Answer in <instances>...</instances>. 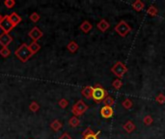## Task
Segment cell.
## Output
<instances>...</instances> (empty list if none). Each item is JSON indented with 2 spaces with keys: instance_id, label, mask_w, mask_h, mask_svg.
Wrapping results in <instances>:
<instances>
[{
  "instance_id": "cell-1",
  "label": "cell",
  "mask_w": 165,
  "mask_h": 139,
  "mask_svg": "<svg viewBox=\"0 0 165 139\" xmlns=\"http://www.w3.org/2000/svg\"><path fill=\"white\" fill-rule=\"evenodd\" d=\"M16 56L23 63L27 62L31 57H32L33 53L31 52L30 48H29V46L26 45V44H22L20 46L15 52Z\"/></svg>"
},
{
  "instance_id": "cell-2",
  "label": "cell",
  "mask_w": 165,
  "mask_h": 139,
  "mask_svg": "<svg viewBox=\"0 0 165 139\" xmlns=\"http://www.w3.org/2000/svg\"><path fill=\"white\" fill-rule=\"evenodd\" d=\"M108 96V92L104 89L99 84H97L94 87V92H93V100L97 103H100L104 102V100Z\"/></svg>"
},
{
  "instance_id": "cell-3",
  "label": "cell",
  "mask_w": 165,
  "mask_h": 139,
  "mask_svg": "<svg viewBox=\"0 0 165 139\" xmlns=\"http://www.w3.org/2000/svg\"><path fill=\"white\" fill-rule=\"evenodd\" d=\"M114 30L116 31V33L118 35H120L121 37L125 38L127 37L131 31V27L130 25L125 20H121L119 21V23L114 27Z\"/></svg>"
},
{
  "instance_id": "cell-4",
  "label": "cell",
  "mask_w": 165,
  "mask_h": 139,
  "mask_svg": "<svg viewBox=\"0 0 165 139\" xmlns=\"http://www.w3.org/2000/svg\"><path fill=\"white\" fill-rule=\"evenodd\" d=\"M111 72L114 73L119 79H121L124 76H125V73L128 72V67L124 65L123 62L118 61L114 64V66L111 68Z\"/></svg>"
},
{
  "instance_id": "cell-5",
  "label": "cell",
  "mask_w": 165,
  "mask_h": 139,
  "mask_svg": "<svg viewBox=\"0 0 165 139\" xmlns=\"http://www.w3.org/2000/svg\"><path fill=\"white\" fill-rule=\"evenodd\" d=\"M88 109V105L83 102V101H78L74 106H73V108H71V112H73V114L75 116H80L82 115L84 112H86Z\"/></svg>"
},
{
  "instance_id": "cell-6",
  "label": "cell",
  "mask_w": 165,
  "mask_h": 139,
  "mask_svg": "<svg viewBox=\"0 0 165 139\" xmlns=\"http://www.w3.org/2000/svg\"><path fill=\"white\" fill-rule=\"evenodd\" d=\"M15 26L11 22V20L9 19V16L3 17V19L0 21V28L3 30V33H8L11 31Z\"/></svg>"
},
{
  "instance_id": "cell-7",
  "label": "cell",
  "mask_w": 165,
  "mask_h": 139,
  "mask_svg": "<svg viewBox=\"0 0 165 139\" xmlns=\"http://www.w3.org/2000/svg\"><path fill=\"white\" fill-rule=\"evenodd\" d=\"M43 35H44L43 32L41 31V29L39 27H37V26L33 27L28 33V36L33 40V42H37L39 39H41L43 37Z\"/></svg>"
},
{
  "instance_id": "cell-8",
  "label": "cell",
  "mask_w": 165,
  "mask_h": 139,
  "mask_svg": "<svg viewBox=\"0 0 165 139\" xmlns=\"http://www.w3.org/2000/svg\"><path fill=\"white\" fill-rule=\"evenodd\" d=\"M13 42L12 36L8 33H2L0 35V45L3 47H8V46Z\"/></svg>"
},
{
  "instance_id": "cell-9",
  "label": "cell",
  "mask_w": 165,
  "mask_h": 139,
  "mask_svg": "<svg viewBox=\"0 0 165 139\" xmlns=\"http://www.w3.org/2000/svg\"><path fill=\"white\" fill-rule=\"evenodd\" d=\"M114 114V111H113V108L111 106H104L101 109H100V115L104 117L105 119H108V118H111Z\"/></svg>"
},
{
  "instance_id": "cell-10",
  "label": "cell",
  "mask_w": 165,
  "mask_h": 139,
  "mask_svg": "<svg viewBox=\"0 0 165 139\" xmlns=\"http://www.w3.org/2000/svg\"><path fill=\"white\" fill-rule=\"evenodd\" d=\"M97 27H98V29H99L100 32L104 33V32L110 27V23L108 22L106 19H101L99 22L97 24Z\"/></svg>"
},
{
  "instance_id": "cell-11",
  "label": "cell",
  "mask_w": 165,
  "mask_h": 139,
  "mask_svg": "<svg viewBox=\"0 0 165 139\" xmlns=\"http://www.w3.org/2000/svg\"><path fill=\"white\" fill-rule=\"evenodd\" d=\"M79 28H80V30H81L82 32H84V33L87 34V33H89V32L93 29V25H92V23L90 22V21L84 20L83 22L80 24Z\"/></svg>"
},
{
  "instance_id": "cell-12",
  "label": "cell",
  "mask_w": 165,
  "mask_h": 139,
  "mask_svg": "<svg viewBox=\"0 0 165 139\" xmlns=\"http://www.w3.org/2000/svg\"><path fill=\"white\" fill-rule=\"evenodd\" d=\"M93 92H94V87L92 86H86L82 90V96L86 99H93Z\"/></svg>"
},
{
  "instance_id": "cell-13",
  "label": "cell",
  "mask_w": 165,
  "mask_h": 139,
  "mask_svg": "<svg viewBox=\"0 0 165 139\" xmlns=\"http://www.w3.org/2000/svg\"><path fill=\"white\" fill-rule=\"evenodd\" d=\"M135 127H135L134 123H133L132 121H127L123 126V129L125 130V132H127L128 133H131L133 131L135 130Z\"/></svg>"
},
{
  "instance_id": "cell-14",
  "label": "cell",
  "mask_w": 165,
  "mask_h": 139,
  "mask_svg": "<svg viewBox=\"0 0 165 139\" xmlns=\"http://www.w3.org/2000/svg\"><path fill=\"white\" fill-rule=\"evenodd\" d=\"M9 19L11 20V22L13 23L14 26H17L20 21H22V17H20L17 13H12L9 16Z\"/></svg>"
},
{
  "instance_id": "cell-15",
  "label": "cell",
  "mask_w": 165,
  "mask_h": 139,
  "mask_svg": "<svg viewBox=\"0 0 165 139\" xmlns=\"http://www.w3.org/2000/svg\"><path fill=\"white\" fill-rule=\"evenodd\" d=\"M67 48H68V50H69L70 52H71V53H75V52H76V51L78 50L79 46H78L77 42H75V41H71V42H70L69 44H68Z\"/></svg>"
},
{
  "instance_id": "cell-16",
  "label": "cell",
  "mask_w": 165,
  "mask_h": 139,
  "mask_svg": "<svg viewBox=\"0 0 165 139\" xmlns=\"http://www.w3.org/2000/svg\"><path fill=\"white\" fill-rule=\"evenodd\" d=\"M132 8L134 9L136 12H141V11L145 8V4H144V2H142L141 0H136L135 2L132 3Z\"/></svg>"
},
{
  "instance_id": "cell-17",
  "label": "cell",
  "mask_w": 165,
  "mask_h": 139,
  "mask_svg": "<svg viewBox=\"0 0 165 139\" xmlns=\"http://www.w3.org/2000/svg\"><path fill=\"white\" fill-rule=\"evenodd\" d=\"M147 14L151 17H156L158 14V10L156 6L151 5L148 9H147Z\"/></svg>"
},
{
  "instance_id": "cell-18",
  "label": "cell",
  "mask_w": 165,
  "mask_h": 139,
  "mask_svg": "<svg viewBox=\"0 0 165 139\" xmlns=\"http://www.w3.org/2000/svg\"><path fill=\"white\" fill-rule=\"evenodd\" d=\"M50 127H51V130H53L54 132H58L62 127V123L59 120H54L50 124Z\"/></svg>"
},
{
  "instance_id": "cell-19",
  "label": "cell",
  "mask_w": 165,
  "mask_h": 139,
  "mask_svg": "<svg viewBox=\"0 0 165 139\" xmlns=\"http://www.w3.org/2000/svg\"><path fill=\"white\" fill-rule=\"evenodd\" d=\"M29 48H30L31 52H32L33 54H35V53H37L41 49V46L38 44L37 42H33L32 44L29 45Z\"/></svg>"
},
{
  "instance_id": "cell-20",
  "label": "cell",
  "mask_w": 165,
  "mask_h": 139,
  "mask_svg": "<svg viewBox=\"0 0 165 139\" xmlns=\"http://www.w3.org/2000/svg\"><path fill=\"white\" fill-rule=\"evenodd\" d=\"M69 124H70V126L71 127H76L79 126L80 121H79V119L77 118L76 116H73V117H71V118L69 120Z\"/></svg>"
},
{
  "instance_id": "cell-21",
  "label": "cell",
  "mask_w": 165,
  "mask_h": 139,
  "mask_svg": "<svg viewBox=\"0 0 165 139\" xmlns=\"http://www.w3.org/2000/svg\"><path fill=\"white\" fill-rule=\"evenodd\" d=\"M104 103L105 106H111L112 107V106L115 104V101L112 97H110V96H107V97L104 100Z\"/></svg>"
},
{
  "instance_id": "cell-22",
  "label": "cell",
  "mask_w": 165,
  "mask_h": 139,
  "mask_svg": "<svg viewBox=\"0 0 165 139\" xmlns=\"http://www.w3.org/2000/svg\"><path fill=\"white\" fill-rule=\"evenodd\" d=\"M112 86L115 90H120L122 88V86H123V82H122L121 79L116 78V79H114V81L112 82Z\"/></svg>"
},
{
  "instance_id": "cell-23",
  "label": "cell",
  "mask_w": 165,
  "mask_h": 139,
  "mask_svg": "<svg viewBox=\"0 0 165 139\" xmlns=\"http://www.w3.org/2000/svg\"><path fill=\"white\" fill-rule=\"evenodd\" d=\"M132 102L131 100L129 99H126V100H124L123 102H122V105H123V107L124 108H126V109H130L132 107Z\"/></svg>"
},
{
  "instance_id": "cell-24",
  "label": "cell",
  "mask_w": 165,
  "mask_h": 139,
  "mask_svg": "<svg viewBox=\"0 0 165 139\" xmlns=\"http://www.w3.org/2000/svg\"><path fill=\"white\" fill-rule=\"evenodd\" d=\"M10 54H11V50H10L8 47H2L1 49H0V55H1L2 57L7 58L8 56H10Z\"/></svg>"
},
{
  "instance_id": "cell-25",
  "label": "cell",
  "mask_w": 165,
  "mask_h": 139,
  "mask_svg": "<svg viewBox=\"0 0 165 139\" xmlns=\"http://www.w3.org/2000/svg\"><path fill=\"white\" fill-rule=\"evenodd\" d=\"M40 108V105L36 102H32L29 104V109L32 112H37Z\"/></svg>"
},
{
  "instance_id": "cell-26",
  "label": "cell",
  "mask_w": 165,
  "mask_h": 139,
  "mask_svg": "<svg viewBox=\"0 0 165 139\" xmlns=\"http://www.w3.org/2000/svg\"><path fill=\"white\" fill-rule=\"evenodd\" d=\"M29 18H30L31 21H33V22H38V21L40 20V18H41V17H40V15L38 13L34 12V13H32L30 15Z\"/></svg>"
},
{
  "instance_id": "cell-27",
  "label": "cell",
  "mask_w": 165,
  "mask_h": 139,
  "mask_svg": "<svg viewBox=\"0 0 165 139\" xmlns=\"http://www.w3.org/2000/svg\"><path fill=\"white\" fill-rule=\"evenodd\" d=\"M143 122H144V124H145L146 126H150V125L153 124V117H152V116H150V115H146L145 117H144Z\"/></svg>"
},
{
  "instance_id": "cell-28",
  "label": "cell",
  "mask_w": 165,
  "mask_h": 139,
  "mask_svg": "<svg viewBox=\"0 0 165 139\" xmlns=\"http://www.w3.org/2000/svg\"><path fill=\"white\" fill-rule=\"evenodd\" d=\"M156 101H157L159 104H163V103H165V96H164L162 93L158 94V95L157 96V98H156Z\"/></svg>"
},
{
  "instance_id": "cell-29",
  "label": "cell",
  "mask_w": 165,
  "mask_h": 139,
  "mask_svg": "<svg viewBox=\"0 0 165 139\" xmlns=\"http://www.w3.org/2000/svg\"><path fill=\"white\" fill-rule=\"evenodd\" d=\"M58 104L61 108H66L67 106L69 105V101L66 100V99H61L59 102H58Z\"/></svg>"
},
{
  "instance_id": "cell-30",
  "label": "cell",
  "mask_w": 165,
  "mask_h": 139,
  "mask_svg": "<svg viewBox=\"0 0 165 139\" xmlns=\"http://www.w3.org/2000/svg\"><path fill=\"white\" fill-rule=\"evenodd\" d=\"M4 5L8 9H12L16 5V2L14 1V0H5V1H4Z\"/></svg>"
},
{
  "instance_id": "cell-31",
  "label": "cell",
  "mask_w": 165,
  "mask_h": 139,
  "mask_svg": "<svg viewBox=\"0 0 165 139\" xmlns=\"http://www.w3.org/2000/svg\"><path fill=\"white\" fill-rule=\"evenodd\" d=\"M99 132H98V133H92V134H89V135H87V136H85V137H83L82 139H99Z\"/></svg>"
},
{
  "instance_id": "cell-32",
  "label": "cell",
  "mask_w": 165,
  "mask_h": 139,
  "mask_svg": "<svg viewBox=\"0 0 165 139\" xmlns=\"http://www.w3.org/2000/svg\"><path fill=\"white\" fill-rule=\"evenodd\" d=\"M92 133H95V132L92 131V129H90V127H88V129H86V130L83 132V133H82V136L85 137V136H87V135H89V134H92Z\"/></svg>"
},
{
  "instance_id": "cell-33",
  "label": "cell",
  "mask_w": 165,
  "mask_h": 139,
  "mask_svg": "<svg viewBox=\"0 0 165 139\" xmlns=\"http://www.w3.org/2000/svg\"><path fill=\"white\" fill-rule=\"evenodd\" d=\"M59 139H71V137H70L67 132H65V133H63V134H62V135L59 137Z\"/></svg>"
},
{
  "instance_id": "cell-34",
  "label": "cell",
  "mask_w": 165,
  "mask_h": 139,
  "mask_svg": "<svg viewBox=\"0 0 165 139\" xmlns=\"http://www.w3.org/2000/svg\"><path fill=\"white\" fill-rule=\"evenodd\" d=\"M3 19V16H1V15H0V21H1Z\"/></svg>"
}]
</instances>
